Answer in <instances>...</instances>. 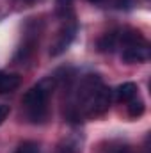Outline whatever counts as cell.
Listing matches in <instances>:
<instances>
[{
  "instance_id": "obj_1",
  "label": "cell",
  "mask_w": 151,
  "mask_h": 153,
  "mask_svg": "<svg viewBox=\"0 0 151 153\" xmlns=\"http://www.w3.org/2000/svg\"><path fill=\"white\" fill-rule=\"evenodd\" d=\"M112 91L103 84L100 75H85L73 89L71 102L68 103V119L82 121L87 117L103 116L110 109Z\"/></svg>"
},
{
  "instance_id": "obj_2",
  "label": "cell",
  "mask_w": 151,
  "mask_h": 153,
  "mask_svg": "<svg viewBox=\"0 0 151 153\" xmlns=\"http://www.w3.org/2000/svg\"><path fill=\"white\" fill-rule=\"evenodd\" d=\"M55 85V76L44 78L39 84L32 85L21 100V105L25 109L27 117L32 123H43L48 116V98L52 94V89Z\"/></svg>"
},
{
  "instance_id": "obj_3",
  "label": "cell",
  "mask_w": 151,
  "mask_h": 153,
  "mask_svg": "<svg viewBox=\"0 0 151 153\" xmlns=\"http://www.w3.org/2000/svg\"><path fill=\"white\" fill-rule=\"evenodd\" d=\"M75 34H76V23H66L59 30V34L55 36V39H53V43L50 46V55L52 57H57V55L64 53L70 48V45L73 43Z\"/></svg>"
},
{
  "instance_id": "obj_4",
  "label": "cell",
  "mask_w": 151,
  "mask_h": 153,
  "mask_svg": "<svg viewBox=\"0 0 151 153\" xmlns=\"http://www.w3.org/2000/svg\"><path fill=\"white\" fill-rule=\"evenodd\" d=\"M121 59H123V62H126V64L146 62V61L150 59V45H148V41L123 46V52H121Z\"/></svg>"
},
{
  "instance_id": "obj_5",
  "label": "cell",
  "mask_w": 151,
  "mask_h": 153,
  "mask_svg": "<svg viewBox=\"0 0 151 153\" xmlns=\"http://www.w3.org/2000/svg\"><path fill=\"white\" fill-rule=\"evenodd\" d=\"M21 85V76L18 73H7V71H0V94L5 93H13Z\"/></svg>"
},
{
  "instance_id": "obj_6",
  "label": "cell",
  "mask_w": 151,
  "mask_h": 153,
  "mask_svg": "<svg viewBox=\"0 0 151 153\" xmlns=\"http://www.w3.org/2000/svg\"><path fill=\"white\" fill-rule=\"evenodd\" d=\"M119 46V30L107 32L98 39V50L103 53H114Z\"/></svg>"
},
{
  "instance_id": "obj_7",
  "label": "cell",
  "mask_w": 151,
  "mask_h": 153,
  "mask_svg": "<svg viewBox=\"0 0 151 153\" xmlns=\"http://www.w3.org/2000/svg\"><path fill=\"white\" fill-rule=\"evenodd\" d=\"M137 85L133 82H124L121 85H117L115 89V100L121 102V103H128L130 100H133L137 96Z\"/></svg>"
},
{
  "instance_id": "obj_8",
  "label": "cell",
  "mask_w": 151,
  "mask_h": 153,
  "mask_svg": "<svg viewBox=\"0 0 151 153\" xmlns=\"http://www.w3.org/2000/svg\"><path fill=\"white\" fill-rule=\"evenodd\" d=\"M144 102L142 100H130L128 102V114L132 116V117H141V116L144 114Z\"/></svg>"
},
{
  "instance_id": "obj_9",
  "label": "cell",
  "mask_w": 151,
  "mask_h": 153,
  "mask_svg": "<svg viewBox=\"0 0 151 153\" xmlns=\"http://www.w3.org/2000/svg\"><path fill=\"white\" fill-rule=\"evenodd\" d=\"M14 153H39V146L32 141H27V143H21Z\"/></svg>"
},
{
  "instance_id": "obj_10",
  "label": "cell",
  "mask_w": 151,
  "mask_h": 153,
  "mask_svg": "<svg viewBox=\"0 0 151 153\" xmlns=\"http://www.w3.org/2000/svg\"><path fill=\"white\" fill-rule=\"evenodd\" d=\"M9 116V105H4V103H0V125L5 121V117Z\"/></svg>"
},
{
  "instance_id": "obj_11",
  "label": "cell",
  "mask_w": 151,
  "mask_h": 153,
  "mask_svg": "<svg viewBox=\"0 0 151 153\" xmlns=\"http://www.w3.org/2000/svg\"><path fill=\"white\" fill-rule=\"evenodd\" d=\"M115 5H117L119 9H128V7L132 5V0H117Z\"/></svg>"
},
{
  "instance_id": "obj_12",
  "label": "cell",
  "mask_w": 151,
  "mask_h": 153,
  "mask_svg": "<svg viewBox=\"0 0 151 153\" xmlns=\"http://www.w3.org/2000/svg\"><path fill=\"white\" fill-rule=\"evenodd\" d=\"M73 0H57V4H61V5H70Z\"/></svg>"
},
{
  "instance_id": "obj_13",
  "label": "cell",
  "mask_w": 151,
  "mask_h": 153,
  "mask_svg": "<svg viewBox=\"0 0 151 153\" xmlns=\"http://www.w3.org/2000/svg\"><path fill=\"white\" fill-rule=\"evenodd\" d=\"M91 4H101V2H105V0H89Z\"/></svg>"
}]
</instances>
